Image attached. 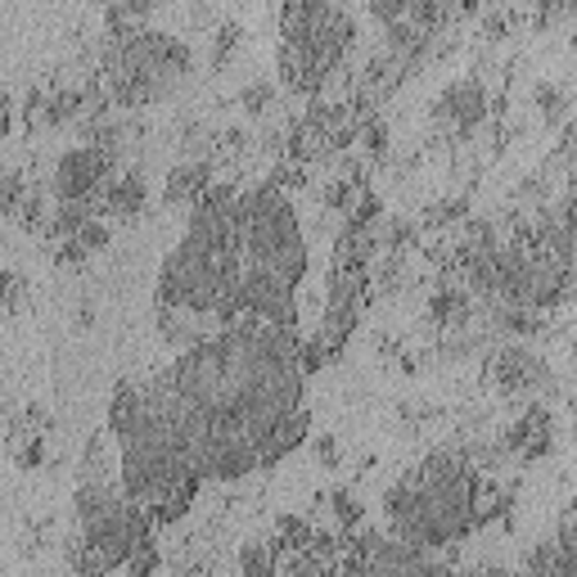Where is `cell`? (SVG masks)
Segmentation results:
<instances>
[{"instance_id":"1","label":"cell","mask_w":577,"mask_h":577,"mask_svg":"<svg viewBox=\"0 0 577 577\" xmlns=\"http://www.w3.org/2000/svg\"><path fill=\"white\" fill-rule=\"evenodd\" d=\"M168 379L194 419V469L203 483H235L262 469L266 433L307 406L303 338L249 312L176 352Z\"/></svg>"},{"instance_id":"2","label":"cell","mask_w":577,"mask_h":577,"mask_svg":"<svg viewBox=\"0 0 577 577\" xmlns=\"http://www.w3.org/2000/svg\"><path fill=\"white\" fill-rule=\"evenodd\" d=\"M109 433L118 438L122 456V487L159 524H176L190 510L203 478L194 469V419L168 371L122 379L113 388Z\"/></svg>"},{"instance_id":"3","label":"cell","mask_w":577,"mask_h":577,"mask_svg":"<svg viewBox=\"0 0 577 577\" xmlns=\"http://www.w3.org/2000/svg\"><path fill=\"white\" fill-rule=\"evenodd\" d=\"M235 185H212L194 207L181 244L163 257L154 298L212 321L244 316V244L235 216Z\"/></svg>"},{"instance_id":"4","label":"cell","mask_w":577,"mask_h":577,"mask_svg":"<svg viewBox=\"0 0 577 577\" xmlns=\"http://www.w3.org/2000/svg\"><path fill=\"white\" fill-rule=\"evenodd\" d=\"M240 244H244V312L275 325H298L294 288L307 275V240L288 194L266 176L240 190Z\"/></svg>"},{"instance_id":"5","label":"cell","mask_w":577,"mask_h":577,"mask_svg":"<svg viewBox=\"0 0 577 577\" xmlns=\"http://www.w3.org/2000/svg\"><path fill=\"white\" fill-rule=\"evenodd\" d=\"M478 465L465 447H438L428 452L411 474H402L384 492V519L388 533L447 550L465 541L478 524Z\"/></svg>"},{"instance_id":"6","label":"cell","mask_w":577,"mask_h":577,"mask_svg":"<svg viewBox=\"0 0 577 577\" xmlns=\"http://www.w3.org/2000/svg\"><path fill=\"white\" fill-rule=\"evenodd\" d=\"M194 72V50L168 32L131 28L126 37H109L104 45V87L118 109H150L181 91Z\"/></svg>"},{"instance_id":"7","label":"cell","mask_w":577,"mask_h":577,"mask_svg":"<svg viewBox=\"0 0 577 577\" xmlns=\"http://www.w3.org/2000/svg\"><path fill=\"white\" fill-rule=\"evenodd\" d=\"M280 37V82L298 95H316L352 50L356 23L334 0H284Z\"/></svg>"},{"instance_id":"8","label":"cell","mask_w":577,"mask_h":577,"mask_svg":"<svg viewBox=\"0 0 577 577\" xmlns=\"http://www.w3.org/2000/svg\"><path fill=\"white\" fill-rule=\"evenodd\" d=\"M72 505H78L82 541L100 555L104 573L126 568V559L144 541H154V524L159 519L122 487V474H113V478H78Z\"/></svg>"},{"instance_id":"9","label":"cell","mask_w":577,"mask_h":577,"mask_svg":"<svg viewBox=\"0 0 577 577\" xmlns=\"http://www.w3.org/2000/svg\"><path fill=\"white\" fill-rule=\"evenodd\" d=\"M113 168H118V154L100 150V144L82 140V144H72V150L59 154L54 163V199L59 203H78V199H100L104 185L113 181Z\"/></svg>"},{"instance_id":"10","label":"cell","mask_w":577,"mask_h":577,"mask_svg":"<svg viewBox=\"0 0 577 577\" xmlns=\"http://www.w3.org/2000/svg\"><path fill=\"white\" fill-rule=\"evenodd\" d=\"M487 379L505 397H533L550 384V366L524 338H505L500 347L487 352Z\"/></svg>"},{"instance_id":"11","label":"cell","mask_w":577,"mask_h":577,"mask_svg":"<svg viewBox=\"0 0 577 577\" xmlns=\"http://www.w3.org/2000/svg\"><path fill=\"white\" fill-rule=\"evenodd\" d=\"M550 433H555L550 411L541 402H528V411L500 433V452L524 460V465H533V460H541L550 452Z\"/></svg>"},{"instance_id":"12","label":"cell","mask_w":577,"mask_h":577,"mask_svg":"<svg viewBox=\"0 0 577 577\" xmlns=\"http://www.w3.org/2000/svg\"><path fill=\"white\" fill-rule=\"evenodd\" d=\"M487 113V91L478 78H460L452 87H443V95L433 100V122L456 126V131H474Z\"/></svg>"},{"instance_id":"13","label":"cell","mask_w":577,"mask_h":577,"mask_svg":"<svg viewBox=\"0 0 577 577\" xmlns=\"http://www.w3.org/2000/svg\"><path fill=\"white\" fill-rule=\"evenodd\" d=\"M207 190H212V168H207L203 159H190V163H181V168L168 172V181H163V203H168V207H194Z\"/></svg>"},{"instance_id":"14","label":"cell","mask_w":577,"mask_h":577,"mask_svg":"<svg viewBox=\"0 0 577 577\" xmlns=\"http://www.w3.org/2000/svg\"><path fill=\"white\" fill-rule=\"evenodd\" d=\"M144 176L140 172H122V176H113L109 185H104V194H100V216H118V222H131L135 212H144Z\"/></svg>"},{"instance_id":"15","label":"cell","mask_w":577,"mask_h":577,"mask_svg":"<svg viewBox=\"0 0 577 577\" xmlns=\"http://www.w3.org/2000/svg\"><path fill=\"white\" fill-rule=\"evenodd\" d=\"M469 312H474V294H469V288H456V284L433 288V298H428V316H433V325L460 330V325H469Z\"/></svg>"},{"instance_id":"16","label":"cell","mask_w":577,"mask_h":577,"mask_svg":"<svg viewBox=\"0 0 577 577\" xmlns=\"http://www.w3.org/2000/svg\"><path fill=\"white\" fill-rule=\"evenodd\" d=\"M460 216H469V203H465V199H438V203L424 207V226L443 231V226H456Z\"/></svg>"},{"instance_id":"17","label":"cell","mask_w":577,"mask_h":577,"mask_svg":"<svg viewBox=\"0 0 577 577\" xmlns=\"http://www.w3.org/2000/svg\"><path fill=\"white\" fill-rule=\"evenodd\" d=\"M533 104L541 109V118H546V122H559V118H564V109H568V91H564L559 82H537Z\"/></svg>"},{"instance_id":"18","label":"cell","mask_w":577,"mask_h":577,"mask_svg":"<svg viewBox=\"0 0 577 577\" xmlns=\"http://www.w3.org/2000/svg\"><path fill=\"white\" fill-rule=\"evenodd\" d=\"M240 104H244V113H266L271 104H275V82H266V78H257V82H249L244 91H240Z\"/></svg>"},{"instance_id":"19","label":"cell","mask_w":577,"mask_h":577,"mask_svg":"<svg viewBox=\"0 0 577 577\" xmlns=\"http://www.w3.org/2000/svg\"><path fill=\"white\" fill-rule=\"evenodd\" d=\"M240 568L244 573H271V568H280V559H275V550L266 541H249L240 550Z\"/></svg>"},{"instance_id":"20","label":"cell","mask_w":577,"mask_h":577,"mask_svg":"<svg viewBox=\"0 0 577 577\" xmlns=\"http://www.w3.org/2000/svg\"><path fill=\"white\" fill-rule=\"evenodd\" d=\"M330 510H334V519H338L343 528H356V524H361V505H356V496H352L347 487H334V492H330Z\"/></svg>"},{"instance_id":"21","label":"cell","mask_w":577,"mask_h":577,"mask_svg":"<svg viewBox=\"0 0 577 577\" xmlns=\"http://www.w3.org/2000/svg\"><path fill=\"white\" fill-rule=\"evenodd\" d=\"M235 45H240V23H235V19H226L222 28H216V41H212V63L222 68V63L235 54Z\"/></svg>"},{"instance_id":"22","label":"cell","mask_w":577,"mask_h":577,"mask_svg":"<svg viewBox=\"0 0 577 577\" xmlns=\"http://www.w3.org/2000/svg\"><path fill=\"white\" fill-rule=\"evenodd\" d=\"M524 564H528L533 573H564V564H559V546H555V541H546V546H533Z\"/></svg>"},{"instance_id":"23","label":"cell","mask_w":577,"mask_h":577,"mask_svg":"<svg viewBox=\"0 0 577 577\" xmlns=\"http://www.w3.org/2000/svg\"><path fill=\"white\" fill-rule=\"evenodd\" d=\"M72 240H82L87 244V253H100V249H109V222L104 216H91V222L72 235Z\"/></svg>"},{"instance_id":"24","label":"cell","mask_w":577,"mask_h":577,"mask_svg":"<svg viewBox=\"0 0 577 577\" xmlns=\"http://www.w3.org/2000/svg\"><path fill=\"white\" fill-rule=\"evenodd\" d=\"M411 244H415V226H411V222H388L384 249H388V253H406Z\"/></svg>"},{"instance_id":"25","label":"cell","mask_w":577,"mask_h":577,"mask_svg":"<svg viewBox=\"0 0 577 577\" xmlns=\"http://www.w3.org/2000/svg\"><path fill=\"white\" fill-rule=\"evenodd\" d=\"M104 6H113V10H122L131 23H140V19L150 14V10H159L163 0H104Z\"/></svg>"},{"instance_id":"26","label":"cell","mask_w":577,"mask_h":577,"mask_svg":"<svg viewBox=\"0 0 577 577\" xmlns=\"http://www.w3.org/2000/svg\"><path fill=\"white\" fill-rule=\"evenodd\" d=\"M23 194H28L23 176H19V172H10V176H6V212H10V216L23 207Z\"/></svg>"},{"instance_id":"27","label":"cell","mask_w":577,"mask_h":577,"mask_svg":"<svg viewBox=\"0 0 577 577\" xmlns=\"http://www.w3.org/2000/svg\"><path fill=\"white\" fill-rule=\"evenodd\" d=\"M312 447H316V460H321L325 469H334V465H338V438H334V433H321V438H316Z\"/></svg>"},{"instance_id":"28","label":"cell","mask_w":577,"mask_h":577,"mask_svg":"<svg viewBox=\"0 0 577 577\" xmlns=\"http://www.w3.org/2000/svg\"><path fill=\"white\" fill-rule=\"evenodd\" d=\"M559 159L573 168V176H577V122H568V131H564V144H559Z\"/></svg>"},{"instance_id":"29","label":"cell","mask_w":577,"mask_h":577,"mask_svg":"<svg viewBox=\"0 0 577 577\" xmlns=\"http://www.w3.org/2000/svg\"><path fill=\"white\" fill-rule=\"evenodd\" d=\"M19 298H23V275L10 271V275H6V307H19Z\"/></svg>"},{"instance_id":"30","label":"cell","mask_w":577,"mask_h":577,"mask_svg":"<svg viewBox=\"0 0 577 577\" xmlns=\"http://www.w3.org/2000/svg\"><path fill=\"white\" fill-rule=\"evenodd\" d=\"M573 356H577V334H573Z\"/></svg>"}]
</instances>
